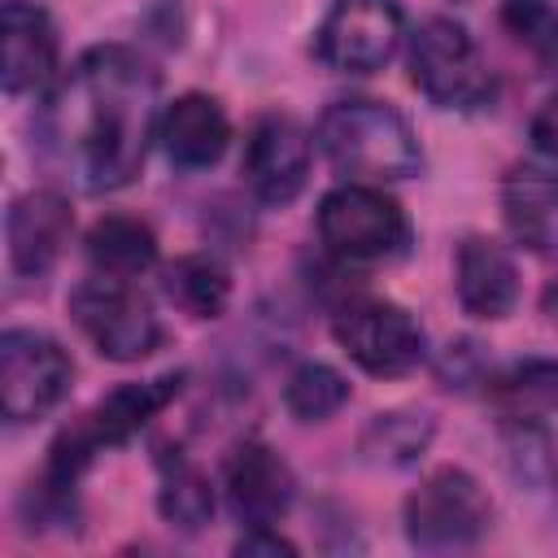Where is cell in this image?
I'll return each mask as SVG.
<instances>
[{"label": "cell", "mask_w": 558, "mask_h": 558, "mask_svg": "<svg viewBox=\"0 0 558 558\" xmlns=\"http://www.w3.org/2000/svg\"><path fill=\"white\" fill-rule=\"evenodd\" d=\"M157 100L161 78L140 52L118 44L83 52L44 105L39 140L48 161L83 192L126 187L144 166Z\"/></svg>", "instance_id": "obj_1"}, {"label": "cell", "mask_w": 558, "mask_h": 558, "mask_svg": "<svg viewBox=\"0 0 558 558\" xmlns=\"http://www.w3.org/2000/svg\"><path fill=\"white\" fill-rule=\"evenodd\" d=\"M179 384L183 375L170 371V375H157L148 384H122L113 388L109 397H100L83 418H74L48 449V471L39 480V501H57L61 510L70 506V493H74V480L83 475V466L109 449V445H122L131 440L153 414H161L174 397H179Z\"/></svg>", "instance_id": "obj_2"}, {"label": "cell", "mask_w": 558, "mask_h": 558, "mask_svg": "<svg viewBox=\"0 0 558 558\" xmlns=\"http://www.w3.org/2000/svg\"><path fill=\"white\" fill-rule=\"evenodd\" d=\"M323 157L357 179H410L418 170V140L410 122L379 100H336L314 131Z\"/></svg>", "instance_id": "obj_3"}, {"label": "cell", "mask_w": 558, "mask_h": 558, "mask_svg": "<svg viewBox=\"0 0 558 558\" xmlns=\"http://www.w3.org/2000/svg\"><path fill=\"white\" fill-rule=\"evenodd\" d=\"M70 318L92 340V349L109 362H140L161 344L157 314L131 279L118 275H87L70 292Z\"/></svg>", "instance_id": "obj_4"}, {"label": "cell", "mask_w": 558, "mask_h": 558, "mask_svg": "<svg viewBox=\"0 0 558 558\" xmlns=\"http://www.w3.org/2000/svg\"><path fill=\"white\" fill-rule=\"evenodd\" d=\"M488 523H493V506H488L480 480L466 475L462 466L432 471L405 497V536H410V545H418L427 554L466 549L488 532Z\"/></svg>", "instance_id": "obj_5"}, {"label": "cell", "mask_w": 558, "mask_h": 558, "mask_svg": "<svg viewBox=\"0 0 558 558\" xmlns=\"http://www.w3.org/2000/svg\"><path fill=\"white\" fill-rule=\"evenodd\" d=\"M410 74H414V87L440 109H475L493 92V78L475 39L453 17H427L414 31Z\"/></svg>", "instance_id": "obj_6"}, {"label": "cell", "mask_w": 558, "mask_h": 558, "mask_svg": "<svg viewBox=\"0 0 558 558\" xmlns=\"http://www.w3.org/2000/svg\"><path fill=\"white\" fill-rule=\"evenodd\" d=\"M410 227L401 205L366 183H344L318 205V240L340 262H379L401 253Z\"/></svg>", "instance_id": "obj_7"}, {"label": "cell", "mask_w": 558, "mask_h": 558, "mask_svg": "<svg viewBox=\"0 0 558 558\" xmlns=\"http://www.w3.org/2000/svg\"><path fill=\"white\" fill-rule=\"evenodd\" d=\"M70 357L52 336L39 331H4L0 336V410L9 423L44 418L70 388Z\"/></svg>", "instance_id": "obj_8"}, {"label": "cell", "mask_w": 558, "mask_h": 558, "mask_svg": "<svg viewBox=\"0 0 558 558\" xmlns=\"http://www.w3.org/2000/svg\"><path fill=\"white\" fill-rule=\"evenodd\" d=\"M405 35L397 0H331L318 26V57L344 74H371L392 61Z\"/></svg>", "instance_id": "obj_9"}, {"label": "cell", "mask_w": 558, "mask_h": 558, "mask_svg": "<svg viewBox=\"0 0 558 558\" xmlns=\"http://www.w3.org/2000/svg\"><path fill=\"white\" fill-rule=\"evenodd\" d=\"M336 344L371 375H405L423 357V327L392 301H349L336 310Z\"/></svg>", "instance_id": "obj_10"}, {"label": "cell", "mask_w": 558, "mask_h": 558, "mask_svg": "<svg viewBox=\"0 0 558 558\" xmlns=\"http://www.w3.org/2000/svg\"><path fill=\"white\" fill-rule=\"evenodd\" d=\"M222 488H227V506L240 523L248 527H266V523H279L292 506V471L288 462L262 445V440H240L227 462H222Z\"/></svg>", "instance_id": "obj_11"}, {"label": "cell", "mask_w": 558, "mask_h": 558, "mask_svg": "<svg viewBox=\"0 0 558 558\" xmlns=\"http://www.w3.org/2000/svg\"><path fill=\"white\" fill-rule=\"evenodd\" d=\"M244 183L266 205H288L310 174V135L292 118H262L244 144Z\"/></svg>", "instance_id": "obj_12"}, {"label": "cell", "mask_w": 558, "mask_h": 558, "mask_svg": "<svg viewBox=\"0 0 558 558\" xmlns=\"http://www.w3.org/2000/svg\"><path fill=\"white\" fill-rule=\"evenodd\" d=\"M0 39H4V61H0V83L9 96H26L52 83L57 74V26L35 0H4L0 13Z\"/></svg>", "instance_id": "obj_13"}, {"label": "cell", "mask_w": 558, "mask_h": 558, "mask_svg": "<svg viewBox=\"0 0 558 558\" xmlns=\"http://www.w3.org/2000/svg\"><path fill=\"white\" fill-rule=\"evenodd\" d=\"M4 231H9L13 270L17 275H44V270H52L61 248L70 244V231H74L70 201L57 192H26L13 201Z\"/></svg>", "instance_id": "obj_14"}, {"label": "cell", "mask_w": 558, "mask_h": 558, "mask_svg": "<svg viewBox=\"0 0 558 558\" xmlns=\"http://www.w3.org/2000/svg\"><path fill=\"white\" fill-rule=\"evenodd\" d=\"M501 214L510 235L536 257H558V174L514 166L501 179Z\"/></svg>", "instance_id": "obj_15"}, {"label": "cell", "mask_w": 558, "mask_h": 558, "mask_svg": "<svg viewBox=\"0 0 558 558\" xmlns=\"http://www.w3.org/2000/svg\"><path fill=\"white\" fill-rule=\"evenodd\" d=\"M453 288H458V305L471 318H501V314H510V305L519 296V275H514L510 253L497 240L471 235L458 248Z\"/></svg>", "instance_id": "obj_16"}, {"label": "cell", "mask_w": 558, "mask_h": 558, "mask_svg": "<svg viewBox=\"0 0 558 558\" xmlns=\"http://www.w3.org/2000/svg\"><path fill=\"white\" fill-rule=\"evenodd\" d=\"M227 140H231V126H227V113L214 96L187 92L161 113V148L183 170L214 166L222 157Z\"/></svg>", "instance_id": "obj_17"}, {"label": "cell", "mask_w": 558, "mask_h": 558, "mask_svg": "<svg viewBox=\"0 0 558 558\" xmlns=\"http://www.w3.org/2000/svg\"><path fill=\"white\" fill-rule=\"evenodd\" d=\"M488 401L497 405L501 418H510L519 427L541 423L545 414L558 410V362H549V357L510 362L506 371H497L488 379Z\"/></svg>", "instance_id": "obj_18"}, {"label": "cell", "mask_w": 558, "mask_h": 558, "mask_svg": "<svg viewBox=\"0 0 558 558\" xmlns=\"http://www.w3.org/2000/svg\"><path fill=\"white\" fill-rule=\"evenodd\" d=\"M87 257L100 275H118V279H135L140 270H148L157 262V235L148 231V222L126 218V214H109L87 231Z\"/></svg>", "instance_id": "obj_19"}, {"label": "cell", "mask_w": 558, "mask_h": 558, "mask_svg": "<svg viewBox=\"0 0 558 558\" xmlns=\"http://www.w3.org/2000/svg\"><path fill=\"white\" fill-rule=\"evenodd\" d=\"M161 288H166V296H170L183 314H192V318H218V314L227 310V296H231L227 270H222L214 257H201V253L170 262Z\"/></svg>", "instance_id": "obj_20"}, {"label": "cell", "mask_w": 558, "mask_h": 558, "mask_svg": "<svg viewBox=\"0 0 558 558\" xmlns=\"http://www.w3.org/2000/svg\"><path fill=\"white\" fill-rule=\"evenodd\" d=\"M344 401H349L344 375L331 371V366H323V362H301V366L288 375V384H283V405H288V414L301 418V423H323V418H331Z\"/></svg>", "instance_id": "obj_21"}, {"label": "cell", "mask_w": 558, "mask_h": 558, "mask_svg": "<svg viewBox=\"0 0 558 558\" xmlns=\"http://www.w3.org/2000/svg\"><path fill=\"white\" fill-rule=\"evenodd\" d=\"M157 506H161V514H166L174 527L196 532V527H205L209 514H214V488H209V480H205L192 462L174 458V462H166V480H161Z\"/></svg>", "instance_id": "obj_22"}, {"label": "cell", "mask_w": 558, "mask_h": 558, "mask_svg": "<svg viewBox=\"0 0 558 558\" xmlns=\"http://www.w3.org/2000/svg\"><path fill=\"white\" fill-rule=\"evenodd\" d=\"M501 26L541 61H558V4L554 0H501Z\"/></svg>", "instance_id": "obj_23"}, {"label": "cell", "mask_w": 558, "mask_h": 558, "mask_svg": "<svg viewBox=\"0 0 558 558\" xmlns=\"http://www.w3.org/2000/svg\"><path fill=\"white\" fill-rule=\"evenodd\" d=\"M432 436V423L423 414H375V423L362 436V453H371L375 462H410L414 453H423Z\"/></svg>", "instance_id": "obj_24"}, {"label": "cell", "mask_w": 558, "mask_h": 558, "mask_svg": "<svg viewBox=\"0 0 558 558\" xmlns=\"http://www.w3.org/2000/svg\"><path fill=\"white\" fill-rule=\"evenodd\" d=\"M532 144H536L545 157L558 161V92L536 109V118H532Z\"/></svg>", "instance_id": "obj_25"}, {"label": "cell", "mask_w": 558, "mask_h": 558, "mask_svg": "<svg viewBox=\"0 0 558 558\" xmlns=\"http://www.w3.org/2000/svg\"><path fill=\"white\" fill-rule=\"evenodd\" d=\"M235 554H292V541H283L279 532L266 527H248L240 541H235Z\"/></svg>", "instance_id": "obj_26"}, {"label": "cell", "mask_w": 558, "mask_h": 558, "mask_svg": "<svg viewBox=\"0 0 558 558\" xmlns=\"http://www.w3.org/2000/svg\"><path fill=\"white\" fill-rule=\"evenodd\" d=\"M541 305H545V314H549V318L558 323V279H554V283L545 288V296H541Z\"/></svg>", "instance_id": "obj_27"}]
</instances>
